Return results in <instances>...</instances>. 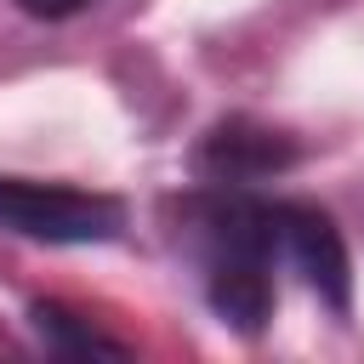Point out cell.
<instances>
[{"instance_id": "cell-1", "label": "cell", "mask_w": 364, "mask_h": 364, "mask_svg": "<svg viewBox=\"0 0 364 364\" xmlns=\"http://www.w3.org/2000/svg\"><path fill=\"white\" fill-rule=\"evenodd\" d=\"M188 256L199 267L205 301L216 307L222 324L233 330H262L279 301V273H301L336 313H347V250L341 233L330 228L324 210L290 205V199H262L245 188H216L188 210Z\"/></svg>"}, {"instance_id": "cell-2", "label": "cell", "mask_w": 364, "mask_h": 364, "mask_svg": "<svg viewBox=\"0 0 364 364\" xmlns=\"http://www.w3.org/2000/svg\"><path fill=\"white\" fill-rule=\"evenodd\" d=\"M0 228L46 245H97L119 233V205L85 188L63 182H28V176H0Z\"/></svg>"}, {"instance_id": "cell-3", "label": "cell", "mask_w": 364, "mask_h": 364, "mask_svg": "<svg viewBox=\"0 0 364 364\" xmlns=\"http://www.w3.org/2000/svg\"><path fill=\"white\" fill-rule=\"evenodd\" d=\"M290 159H296V148L279 131H262V125H245V119L216 125L205 136V148H199V171L216 188H245V182H256L267 171H284Z\"/></svg>"}, {"instance_id": "cell-4", "label": "cell", "mask_w": 364, "mask_h": 364, "mask_svg": "<svg viewBox=\"0 0 364 364\" xmlns=\"http://www.w3.org/2000/svg\"><path fill=\"white\" fill-rule=\"evenodd\" d=\"M34 330H40L51 347H63V353H119V341L85 330V324H80L74 313H63L57 301H40V307H34Z\"/></svg>"}, {"instance_id": "cell-5", "label": "cell", "mask_w": 364, "mask_h": 364, "mask_svg": "<svg viewBox=\"0 0 364 364\" xmlns=\"http://www.w3.org/2000/svg\"><path fill=\"white\" fill-rule=\"evenodd\" d=\"M23 11H34V17H68V11H80V6H91V0H17Z\"/></svg>"}]
</instances>
